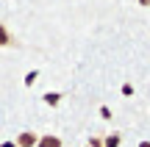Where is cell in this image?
Masks as SVG:
<instances>
[{
  "label": "cell",
  "mask_w": 150,
  "mask_h": 147,
  "mask_svg": "<svg viewBox=\"0 0 150 147\" xmlns=\"http://www.w3.org/2000/svg\"><path fill=\"white\" fill-rule=\"evenodd\" d=\"M122 94H125V97H131V94H134V86H131V83H125V86H122Z\"/></svg>",
  "instance_id": "8992f818"
},
{
  "label": "cell",
  "mask_w": 150,
  "mask_h": 147,
  "mask_svg": "<svg viewBox=\"0 0 150 147\" xmlns=\"http://www.w3.org/2000/svg\"><path fill=\"white\" fill-rule=\"evenodd\" d=\"M0 147H17L14 142H3V144H0Z\"/></svg>",
  "instance_id": "ba28073f"
},
{
  "label": "cell",
  "mask_w": 150,
  "mask_h": 147,
  "mask_svg": "<svg viewBox=\"0 0 150 147\" xmlns=\"http://www.w3.org/2000/svg\"><path fill=\"white\" fill-rule=\"evenodd\" d=\"M86 147H103V142H100L97 136H92V139H89V144H86Z\"/></svg>",
  "instance_id": "5b68a950"
},
{
  "label": "cell",
  "mask_w": 150,
  "mask_h": 147,
  "mask_svg": "<svg viewBox=\"0 0 150 147\" xmlns=\"http://www.w3.org/2000/svg\"><path fill=\"white\" fill-rule=\"evenodd\" d=\"M139 147H150V142H139Z\"/></svg>",
  "instance_id": "9c48e42d"
},
{
  "label": "cell",
  "mask_w": 150,
  "mask_h": 147,
  "mask_svg": "<svg viewBox=\"0 0 150 147\" xmlns=\"http://www.w3.org/2000/svg\"><path fill=\"white\" fill-rule=\"evenodd\" d=\"M11 44V33H8V28L0 22V47H8Z\"/></svg>",
  "instance_id": "277c9868"
},
{
  "label": "cell",
  "mask_w": 150,
  "mask_h": 147,
  "mask_svg": "<svg viewBox=\"0 0 150 147\" xmlns=\"http://www.w3.org/2000/svg\"><path fill=\"white\" fill-rule=\"evenodd\" d=\"M100 117H103V120H111V111H108L106 106H103V108H100Z\"/></svg>",
  "instance_id": "52a82bcc"
},
{
  "label": "cell",
  "mask_w": 150,
  "mask_h": 147,
  "mask_svg": "<svg viewBox=\"0 0 150 147\" xmlns=\"http://www.w3.org/2000/svg\"><path fill=\"white\" fill-rule=\"evenodd\" d=\"M120 144H122V133H120V131L108 133V136H106V142H103V147H120Z\"/></svg>",
  "instance_id": "3957f363"
},
{
  "label": "cell",
  "mask_w": 150,
  "mask_h": 147,
  "mask_svg": "<svg viewBox=\"0 0 150 147\" xmlns=\"http://www.w3.org/2000/svg\"><path fill=\"white\" fill-rule=\"evenodd\" d=\"M139 3H142V6H150V0H139Z\"/></svg>",
  "instance_id": "30bf717a"
},
{
  "label": "cell",
  "mask_w": 150,
  "mask_h": 147,
  "mask_svg": "<svg viewBox=\"0 0 150 147\" xmlns=\"http://www.w3.org/2000/svg\"><path fill=\"white\" fill-rule=\"evenodd\" d=\"M17 147H36L39 144V136L33 131H22L20 136H17V142H14Z\"/></svg>",
  "instance_id": "6da1fadb"
},
{
  "label": "cell",
  "mask_w": 150,
  "mask_h": 147,
  "mask_svg": "<svg viewBox=\"0 0 150 147\" xmlns=\"http://www.w3.org/2000/svg\"><path fill=\"white\" fill-rule=\"evenodd\" d=\"M36 147H61V136H53V133L39 136V144H36Z\"/></svg>",
  "instance_id": "7a4b0ae2"
}]
</instances>
